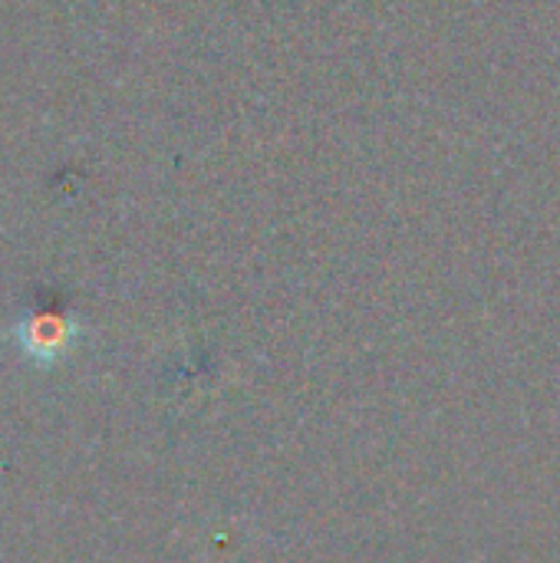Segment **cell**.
<instances>
[{
    "mask_svg": "<svg viewBox=\"0 0 560 563\" xmlns=\"http://www.w3.org/2000/svg\"><path fill=\"white\" fill-rule=\"evenodd\" d=\"M10 340L26 356V363L50 369L76 350V343L83 340V323L69 313L33 310L10 327Z\"/></svg>",
    "mask_w": 560,
    "mask_h": 563,
    "instance_id": "obj_1",
    "label": "cell"
}]
</instances>
